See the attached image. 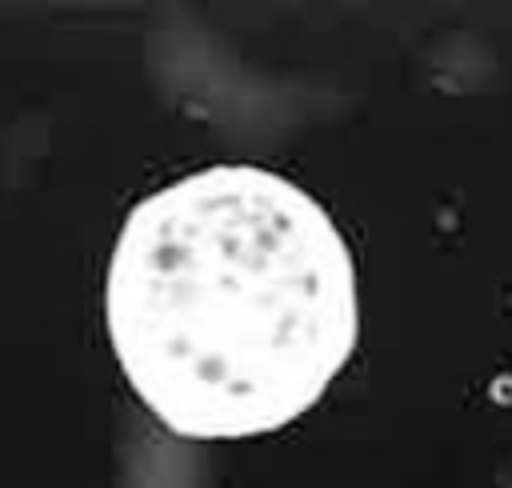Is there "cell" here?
Segmentation results:
<instances>
[{
  "label": "cell",
  "mask_w": 512,
  "mask_h": 488,
  "mask_svg": "<svg viewBox=\"0 0 512 488\" xmlns=\"http://www.w3.org/2000/svg\"><path fill=\"white\" fill-rule=\"evenodd\" d=\"M104 316L160 424L232 440L320 400L356 344V276L312 196L276 172L220 164L128 212Z\"/></svg>",
  "instance_id": "cell-1"
}]
</instances>
